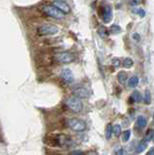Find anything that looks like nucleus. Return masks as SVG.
<instances>
[{"instance_id":"17","label":"nucleus","mask_w":154,"mask_h":155,"mask_svg":"<svg viewBox=\"0 0 154 155\" xmlns=\"http://www.w3.org/2000/svg\"><path fill=\"white\" fill-rule=\"evenodd\" d=\"M110 31L113 34H118V33L121 32V28H120V26H118L117 24H113V25L110 26Z\"/></svg>"},{"instance_id":"24","label":"nucleus","mask_w":154,"mask_h":155,"mask_svg":"<svg viewBox=\"0 0 154 155\" xmlns=\"http://www.w3.org/2000/svg\"><path fill=\"white\" fill-rule=\"evenodd\" d=\"M112 62H113V64L115 67H118V66L120 65V61H119L118 58H113Z\"/></svg>"},{"instance_id":"29","label":"nucleus","mask_w":154,"mask_h":155,"mask_svg":"<svg viewBox=\"0 0 154 155\" xmlns=\"http://www.w3.org/2000/svg\"><path fill=\"white\" fill-rule=\"evenodd\" d=\"M153 121H154V114H153Z\"/></svg>"},{"instance_id":"9","label":"nucleus","mask_w":154,"mask_h":155,"mask_svg":"<svg viewBox=\"0 0 154 155\" xmlns=\"http://www.w3.org/2000/svg\"><path fill=\"white\" fill-rule=\"evenodd\" d=\"M54 6L56 7L57 9H59L62 13L64 14H68L70 12V6L66 2L62 1V0H56L54 2Z\"/></svg>"},{"instance_id":"2","label":"nucleus","mask_w":154,"mask_h":155,"mask_svg":"<svg viewBox=\"0 0 154 155\" xmlns=\"http://www.w3.org/2000/svg\"><path fill=\"white\" fill-rule=\"evenodd\" d=\"M68 125L69 127L75 131V132H84L86 129V124L84 120L76 118V117H72L68 120Z\"/></svg>"},{"instance_id":"28","label":"nucleus","mask_w":154,"mask_h":155,"mask_svg":"<svg viewBox=\"0 0 154 155\" xmlns=\"http://www.w3.org/2000/svg\"><path fill=\"white\" fill-rule=\"evenodd\" d=\"M139 0H131L132 5H137V4H139Z\"/></svg>"},{"instance_id":"21","label":"nucleus","mask_w":154,"mask_h":155,"mask_svg":"<svg viewBox=\"0 0 154 155\" xmlns=\"http://www.w3.org/2000/svg\"><path fill=\"white\" fill-rule=\"evenodd\" d=\"M153 131L152 130H148V132H147V134H146V139H144V140H146V142H148L149 140H150L152 137H153Z\"/></svg>"},{"instance_id":"27","label":"nucleus","mask_w":154,"mask_h":155,"mask_svg":"<svg viewBox=\"0 0 154 155\" xmlns=\"http://www.w3.org/2000/svg\"><path fill=\"white\" fill-rule=\"evenodd\" d=\"M146 155H154V147L150 148V150H149V151L147 152Z\"/></svg>"},{"instance_id":"26","label":"nucleus","mask_w":154,"mask_h":155,"mask_svg":"<svg viewBox=\"0 0 154 155\" xmlns=\"http://www.w3.org/2000/svg\"><path fill=\"white\" fill-rule=\"evenodd\" d=\"M133 39L136 42H139V40H141V36L139 35V33H134L133 34Z\"/></svg>"},{"instance_id":"13","label":"nucleus","mask_w":154,"mask_h":155,"mask_svg":"<svg viewBox=\"0 0 154 155\" xmlns=\"http://www.w3.org/2000/svg\"><path fill=\"white\" fill-rule=\"evenodd\" d=\"M127 78H128L127 73L124 72V71H120L117 75V79H118L120 84H124V82L127 81Z\"/></svg>"},{"instance_id":"7","label":"nucleus","mask_w":154,"mask_h":155,"mask_svg":"<svg viewBox=\"0 0 154 155\" xmlns=\"http://www.w3.org/2000/svg\"><path fill=\"white\" fill-rule=\"evenodd\" d=\"M61 79L63 80L66 84H73V81L75 80V78H74V74H73V72H72L69 68H65V69H63L61 71Z\"/></svg>"},{"instance_id":"12","label":"nucleus","mask_w":154,"mask_h":155,"mask_svg":"<svg viewBox=\"0 0 154 155\" xmlns=\"http://www.w3.org/2000/svg\"><path fill=\"white\" fill-rule=\"evenodd\" d=\"M139 78L137 76H133L131 79L129 80L128 85H129V87H132V88H133V87H136L139 84Z\"/></svg>"},{"instance_id":"20","label":"nucleus","mask_w":154,"mask_h":155,"mask_svg":"<svg viewBox=\"0 0 154 155\" xmlns=\"http://www.w3.org/2000/svg\"><path fill=\"white\" fill-rule=\"evenodd\" d=\"M120 134H121V127H120V125L116 124L113 126V135L115 137H119Z\"/></svg>"},{"instance_id":"1","label":"nucleus","mask_w":154,"mask_h":155,"mask_svg":"<svg viewBox=\"0 0 154 155\" xmlns=\"http://www.w3.org/2000/svg\"><path fill=\"white\" fill-rule=\"evenodd\" d=\"M66 105L73 113H80L84 108L81 101L77 97H71V98L67 99Z\"/></svg>"},{"instance_id":"22","label":"nucleus","mask_w":154,"mask_h":155,"mask_svg":"<svg viewBox=\"0 0 154 155\" xmlns=\"http://www.w3.org/2000/svg\"><path fill=\"white\" fill-rule=\"evenodd\" d=\"M136 12H137V14H138L141 18H143L144 16H146V11H144V10L142 9V8H139Z\"/></svg>"},{"instance_id":"16","label":"nucleus","mask_w":154,"mask_h":155,"mask_svg":"<svg viewBox=\"0 0 154 155\" xmlns=\"http://www.w3.org/2000/svg\"><path fill=\"white\" fill-rule=\"evenodd\" d=\"M122 65L125 68H131L134 65V62H133V60L131 59V58L127 57V58H124V59H123Z\"/></svg>"},{"instance_id":"14","label":"nucleus","mask_w":154,"mask_h":155,"mask_svg":"<svg viewBox=\"0 0 154 155\" xmlns=\"http://www.w3.org/2000/svg\"><path fill=\"white\" fill-rule=\"evenodd\" d=\"M132 99H133V101L137 102V103H139V102L143 101V95L141 94V92L134 91L132 94Z\"/></svg>"},{"instance_id":"3","label":"nucleus","mask_w":154,"mask_h":155,"mask_svg":"<svg viewBox=\"0 0 154 155\" xmlns=\"http://www.w3.org/2000/svg\"><path fill=\"white\" fill-rule=\"evenodd\" d=\"M59 31L58 27H56L55 25H52V24H43L38 29V32H39L40 35L43 36H49V35H55Z\"/></svg>"},{"instance_id":"10","label":"nucleus","mask_w":154,"mask_h":155,"mask_svg":"<svg viewBox=\"0 0 154 155\" xmlns=\"http://www.w3.org/2000/svg\"><path fill=\"white\" fill-rule=\"evenodd\" d=\"M146 123H147L146 118L144 117V116H143V115H139L138 117V119H137V123L136 124H137V127L139 130H142L146 126Z\"/></svg>"},{"instance_id":"18","label":"nucleus","mask_w":154,"mask_h":155,"mask_svg":"<svg viewBox=\"0 0 154 155\" xmlns=\"http://www.w3.org/2000/svg\"><path fill=\"white\" fill-rule=\"evenodd\" d=\"M130 137H131V131H130V130L124 131L123 135H122V140H123V142H128Z\"/></svg>"},{"instance_id":"4","label":"nucleus","mask_w":154,"mask_h":155,"mask_svg":"<svg viewBox=\"0 0 154 155\" xmlns=\"http://www.w3.org/2000/svg\"><path fill=\"white\" fill-rule=\"evenodd\" d=\"M43 10H44V12L48 15V16H50L54 18H56V19L63 18V17H64V13H62L59 9H57L54 6H46V7H44Z\"/></svg>"},{"instance_id":"23","label":"nucleus","mask_w":154,"mask_h":155,"mask_svg":"<svg viewBox=\"0 0 154 155\" xmlns=\"http://www.w3.org/2000/svg\"><path fill=\"white\" fill-rule=\"evenodd\" d=\"M71 155H84V152L81 151V150H74V151L71 153Z\"/></svg>"},{"instance_id":"5","label":"nucleus","mask_w":154,"mask_h":155,"mask_svg":"<svg viewBox=\"0 0 154 155\" xmlns=\"http://www.w3.org/2000/svg\"><path fill=\"white\" fill-rule=\"evenodd\" d=\"M55 59L57 60V62H59V63L68 64V63H71V62L74 61L75 57L72 53L67 52V51H63V52L57 53V54L55 55Z\"/></svg>"},{"instance_id":"19","label":"nucleus","mask_w":154,"mask_h":155,"mask_svg":"<svg viewBox=\"0 0 154 155\" xmlns=\"http://www.w3.org/2000/svg\"><path fill=\"white\" fill-rule=\"evenodd\" d=\"M144 102L146 105H149L151 103V94L149 90H146V94H144Z\"/></svg>"},{"instance_id":"25","label":"nucleus","mask_w":154,"mask_h":155,"mask_svg":"<svg viewBox=\"0 0 154 155\" xmlns=\"http://www.w3.org/2000/svg\"><path fill=\"white\" fill-rule=\"evenodd\" d=\"M115 155H125V150L123 148H119L115 151Z\"/></svg>"},{"instance_id":"8","label":"nucleus","mask_w":154,"mask_h":155,"mask_svg":"<svg viewBox=\"0 0 154 155\" xmlns=\"http://www.w3.org/2000/svg\"><path fill=\"white\" fill-rule=\"evenodd\" d=\"M74 95L77 98H81V99H84V98H88L90 93L88 89L86 88L84 86H80V87H77L76 89H74Z\"/></svg>"},{"instance_id":"6","label":"nucleus","mask_w":154,"mask_h":155,"mask_svg":"<svg viewBox=\"0 0 154 155\" xmlns=\"http://www.w3.org/2000/svg\"><path fill=\"white\" fill-rule=\"evenodd\" d=\"M101 17L105 23H109L113 18V10L110 5H106L104 7H101Z\"/></svg>"},{"instance_id":"11","label":"nucleus","mask_w":154,"mask_h":155,"mask_svg":"<svg viewBox=\"0 0 154 155\" xmlns=\"http://www.w3.org/2000/svg\"><path fill=\"white\" fill-rule=\"evenodd\" d=\"M146 147H147V142H146V140H141V142L139 143L138 147L136 148V152L137 153H142L143 151H144V150L146 149Z\"/></svg>"},{"instance_id":"15","label":"nucleus","mask_w":154,"mask_h":155,"mask_svg":"<svg viewBox=\"0 0 154 155\" xmlns=\"http://www.w3.org/2000/svg\"><path fill=\"white\" fill-rule=\"evenodd\" d=\"M112 134H113V127L110 124H109L106 128V139L110 140L112 137Z\"/></svg>"}]
</instances>
